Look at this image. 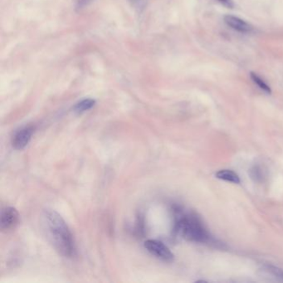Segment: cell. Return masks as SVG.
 Wrapping results in <instances>:
<instances>
[{
	"instance_id": "6da1fadb",
	"label": "cell",
	"mask_w": 283,
	"mask_h": 283,
	"mask_svg": "<svg viewBox=\"0 0 283 283\" xmlns=\"http://www.w3.org/2000/svg\"><path fill=\"white\" fill-rule=\"evenodd\" d=\"M43 224L54 248L65 258L74 257L77 251L74 238L63 217L55 210L46 209L43 214Z\"/></svg>"
},
{
	"instance_id": "7a4b0ae2",
	"label": "cell",
	"mask_w": 283,
	"mask_h": 283,
	"mask_svg": "<svg viewBox=\"0 0 283 283\" xmlns=\"http://www.w3.org/2000/svg\"><path fill=\"white\" fill-rule=\"evenodd\" d=\"M175 230L186 240L205 243L210 240V235L202 221L195 214L176 209Z\"/></svg>"
},
{
	"instance_id": "3957f363",
	"label": "cell",
	"mask_w": 283,
	"mask_h": 283,
	"mask_svg": "<svg viewBox=\"0 0 283 283\" xmlns=\"http://www.w3.org/2000/svg\"><path fill=\"white\" fill-rule=\"evenodd\" d=\"M145 247L150 253L164 262L171 263L175 258L173 252H171V249L160 241L149 239V240L146 241Z\"/></svg>"
},
{
	"instance_id": "277c9868",
	"label": "cell",
	"mask_w": 283,
	"mask_h": 283,
	"mask_svg": "<svg viewBox=\"0 0 283 283\" xmlns=\"http://www.w3.org/2000/svg\"><path fill=\"white\" fill-rule=\"evenodd\" d=\"M34 131H35V127L31 125L23 126L18 131H16L12 139L13 147L18 151H21L25 147H27V145L31 142Z\"/></svg>"
},
{
	"instance_id": "5b68a950",
	"label": "cell",
	"mask_w": 283,
	"mask_h": 283,
	"mask_svg": "<svg viewBox=\"0 0 283 283\" xmlns=\"http://www.w3.org/2000/svg\"><path fill=\"white\" fill-rule=\"evenodd\" d=\"M19 221V214L17 209L13 207H7L3 209L0 218V229L3 232L14 230Z\"/></svg>"
},
{
	"instance_id": "8992f818",
	"label": "cell",
	"mask_w": 283,
	"mask_h": 283,
	"mask_svg": "<svg viewBox=\"0 0 283 283\" xmlns=\"http://www.w3.org/2000/svg\"><path fill=\"white\" fill-rule=\"evenodd\" d=\"M223 20L229 27H231L232 30L238 32L240 34H252L254 32L253 26L236 16H224Z\"/></svg>"
},
{
	"instance_id": "52a82bcc",
	"label": "cell",
	"mask_w": 283,
	"mask_h": 283,
	"mask_svg": "<svg viewBox=\"0 0 283 283\" xmlns=\"http://www.w3.org/2000/svg\"><path fill=\"white\" fill-rule=\"evenodd\" d=\"M216 177L221 180H224L227 182L233 183V184H240V178L238 174L230 169H222L216 174Z\"/></svg>"
},
{
	"instance_id": "ba28073f",
	"label": "cell",
	"mask_w": 283,
	"mask_h": 283,
	"mask_svg": "<svg viewBox=\"0 0 283 283\" xmlns=\"http://www.w3.org/2000/svg\"><path fill=\"white\" fill-rule=\"evenodd\" d=\"M250 77L252 79V81H253L254 84L258 86L263 92H265L267 94H271V93H272V89H271V88H270L268 83H267L260 76H259V75L255 73V72H251Z\"/></svg>"
},
{
	"instance_id": "9c48e42d",
	"label": "cell",
	"mask_w": 283,
	"mask_h": 283,
	"mask_svg": "<svg viewBox=\"0 0 283 283\" xmlns=\"http://www.w3.org/2000/svg\"><path fill=\"white\" fill-rule=\"evenodd\" d=\"M96 104V101L91 98H87V99L81 100L79 101L78 103L76 104L74 106V110L77 113L85 112L87 110H91Z\"/></svg>"
},
{
	"instance_id": "30bf717a",
	"label": "cell",
	"mask_w": 283,
	"mask_h": 283,
	"mask_svg": "<svg viewBox=\"0 0 283 283\" xmlns=\"http://www.w3.org/2000/svg\"><path fill=\"white\" fill-rule=\"evenodd\" d=\"M265 270L269 272L270 274L273 275L275 277L283 281V269L275 267V266L267 265Z\"/></svg>"
},
{
	"instance_id": "8fae6325",
	"label": "cell",
	"mask_w": 283,
	"mask_h": 283,
	"mask_svg": "<svg viewBox=\"0 0 283 283\" xmlns=\"http://www.w3.org/2000/svg\"><path fill=\"white\" fill-rule=\"evenodd\" d=\"M92 2L93 0H75V6L77 9H82L88 7Z\"/></svg>"
},
{
	"instance_id": "7c38bea8",
	"label": "cell",
	"mask_w": 283,
	"mask_h": 283,
	"mask_svg": "<svg viewBox=\"0 0 283 283\" xmlns=\"http://www.w3.org/2000/svg\"><path fill=\"white\" fill-rule=\"evenodd\" d=\"M218 2L229 9H233L234 7V3L233 0H218Z\"/></svg>"
},
{
	"instance_id": "4fadbf2b",
	"label": "cell",
	"mask_w": 283,
	"mask_h": 283,
	"mask_svg": "<svg viewBox=\"0 0 283 283\" xmlns=\"http://www.w3.org/2000/svg\"><path fill=\"white\" fill-rule=\"evenodd\" d=\"M252 177L255 178L256 180H259V179H261V173L260 169H259V167L255 166L252 169Z\"/></svg>"
}]
</instances>
